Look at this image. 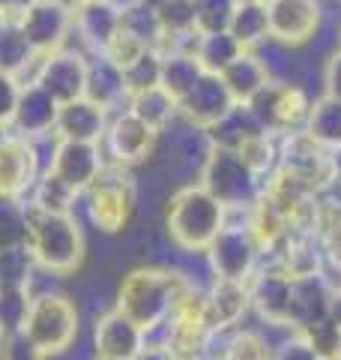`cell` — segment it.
<instances>
[{
	"instance_id": "cell-29",
	"label": "cell",
	"mask_w": 341,
	"mask_h": 360,
	"mask_svg": "<svg viewBox=\"0 0 341 360\" xmlns=\"http://www.w3.org/2000/svg\"><path fill=\"white\" fill-rule=\"evenodd\" d=\"M227 30L234 33V39L243 45L246 51H255L258 45L269 39V21H267V6L252 4V0H240L234 9V18Z\"/></svg>"
},
{
	"instance_id": "cell-37",
	"label": "cell",
	"mask_w": 341,
	"mask_h": 360,
	"mask_svg": "<svg viewBox=\"0 0 341 360\" xmlns=\"http://www.w3.org/2000/svg\"><path fill=\"white\" fill-rule=\"evenodd\" d=\"M126 87H129V96L138 94L144 87H153L159 84V75H162V54L156 49H147L144 54L135 63H129L126 70Z\"/></svg>"
},
{
	"instance_id": "cell-11",
	"label": "cell",
	"mask_w": 341,
	"mask_h": 360,
	"mask_svg": "<svg viewBox=\"0 0 341 360\" xmlns=\"http://www.w3.org/2000/svg\"><path fill=\"white\" fill-rule=\"evenodd\" d=\"M269 39L281 49H300L321 30V4L317 0H264Z\"/></svg>"
},
{
	"instance_id": "cell-27",
	"label": "cell",
	"mask_w": 341,
	"mask_h": 360,
	"mask_svg": "<svg viewBox=\"0 0 341 360\" xmlns=\"http://www.w3.org/2000/svg\"><path fill=\"white\" fill-rule=\"evenodd\" d=\"M302 129L309 132L321 148L335 150L341 144V99H333L326 94L321 99H314Z\"/></svg>"
},
{
	"instance_id": "cell-20",
	"label": "cell",
	"mask_w": 341,
	"mask_h": 360,
	"mask_svg": "<svg viewBox=\"0 0 341 360\" xmlns=\"http://www.w3.org/2000/svg\"><path fill=\"white\" fill-rule=\"evenodd\" d=\"M84 96L90 103L102 105L105 111H123L129 105V87H126V72L120 70L105 54H90L87 58V87Z\"/></svg>"
},
{
	"instance_id": "cell-25",
	"label": "cell",
	"mask_w": 341,
	"mask_h": 360,
	"mask_svg": "<svg viewBox=\"0 0 341 360\" xmlns=\"http://www.w3.org/2000/svg\"><path fill=\"white\" fill-rule=\"evenodd\" d=\"M126 108L135 117H141L147 127H153L156 132H165L170 123L180 117L177 99L170 96L162 84H153V87H144V90H138V94H132Z\"/></svg>"
},
{
	"instance_id": "cell-34",
	"label": "cell",
	"mask_w": 341,
	"mask_h": 360,
	"mask_svg": "<svg viewBox=\"0 0 341 360\" xmlns=\"http://www.w3.org/2000/svg\"><path fill=\"white\" fill-rule=\"evenodd\" d=\"M156 13H159V21H162V30H165L162 42L177 39V37H189V33L198 30L195 27V4H192V0H162V4L156 6ZM159 49H162V45H159Z\"/></svg>"
},
{
	"instance_id": "cell-15",
	"label": "cell",
	"mask_w": 341,
	"mask_h": 360,
	"mask_svg": "<svg viewBox=\"0 0 341 360\" xmlns=\"http://www.w3.org/2000/svg\"><path fill=\"white\" fill-rule=\"evenodd\" d=\"M234 105L236 103L231 99V94H227L222 75L203 72L195 82V87L180 99V120L192 123V127H198V129H213Z\"/></svg>"
},
{
	"instance_id": "cell-23",
	"label": "cell",
	"mask_w": 341,
	"mask_h": 360,
	"mask_svg": "<svg viewBox=\"0 0 341 360\" xmlns=\"http://www.w3.org/2000/svg\"><path fill=\"white\" fill-rule=\"evenodd\" d=\"M219 75H222L227 94H231V99L236 105H248L260 90L272 82V72H269L267 60L255 51H243L240 58H236L234 63H227Z\"/></svg>"
},
{
	"instance_id": "cell-31",
	"label": "cell",
	"mask_w": 341,
	"mask_h": 360,
	"mask_svg": "<svg viewBox=\"0 0 341 360\" xmlns=\"http://www.w3.org/2000/svg\"><path fill=\"white\" fill-rule=\"evenodd\" d=\"M210 132V141L215 144V148H227V150H236L240 144L248 139V135L260 132V123L255 120L252 108L248 105H234L227 115L215 123Z\"/></svg>"
},
{
	"instance_id": "cell-13",
	"label": "cell",
	"mask_w": 341,
	"mask_h": 360,
	"mask_svg": "<svg viewBox=\"0 0 341 360\" xmlns=\"http://www.w3.org/2000/svg\"><path fill=\"white\" fill-rule=\"evenodd\" d=\"M39 174L42 165L36 150H33V141L18 132H9L0 141V198L25 201Z\"/></svg>"
},
{
	"instance_id": "cell-9",
	"label": "cell",
	"mask_w": 341,
	"mask_h": 360,
	"mask_svg": "<svg viewBox=\"0 0 341 360\" xmlns=\"http://www.w3.org/2000/svg\"><path fill=\"white\" fill-rule=\"evenodd\" d=\"M87 58L90 54H84L81 49L63 45V49H57L51 54H42L30 82L45 87L60 105L81 99L87 87Z\"/></svg>"
},
{
	"instance_id": "cell-52",
	"label": "cell",
	"mask_w": 341,
	"mask_h": 360,
	"mask_svg": "<svg viewBox=\"0 0 341 360\" xmlns=\"http://www.w3.org/2000/svg\"><path fill=\"white\" fill-rule=\"evenodd\" d=\"M0 21H6V18H4V15H0Z\"/></svg>"
},
{
	"instance_id": "cell-17",
	"label": "cell",
	"mask_w": 341,
	"mask_h": 360,
	"mask_svg": "<svg viewBox=\"0 0 341 360\" xmlns=\"http://www.w3.org/2000/svg\"><path fill=\"white\" fill-rule=\"evenodd\" d=\"M105 168V153L102 144L93 141H66L60 139L54 150V160L48 165V172H54L69 189H75L78 195L99 177V172Z\"/></svg>"
},
{
	"instance_id": "cell-39",
	"label": "cell",
	"mask_w": 341,
	"mask_h": 360,
	"mask_svg": "<svg viewBox=\"0 0 341 360\" xmlns=\"http://www.w3.org/2000/svg\"><path fill=\"white\" fill-rule=\"evenodd\" d=\"M300 333H305V340H309L317 352L323 354V360L341 354V328L333 319H329V315H326V319H321V321L309 324V328L300 330Z\"/></svg>"
},
{
	"instance_id": "cell-43",
	"label": "cell",
	"mask_w": 341,
	"mask_h": 360,
	"mask_svg": "<svg viewBox=\"0 0 341 360\" xmlns=\"http://www.w3.org/2000/svg\"><path fill=\"white\" fill-rule=\"evenodd\" d=\"M323 90L326 96L341 99V49L329 54V60L323 66Z\"/></svg>"
},
{
	"instance_id": "cell-36",
	"label": "cell",
	"mask_w": 341,
	"mask_h": 360,
	"mask_svg": "<svg viewBox=\"0 0 341 360\" xmlns=\"http://www.w3.org/2000/svg\"><path fill=\"white\" fill-rule=\"evenodd\" d=\"M195 4V27L201 33L227 30L240 0H192Z\"/></svg>"
},
{
	"instance_id": "cell-32",
	"label": "cell",
	"mask_w": 341,
	"mask_h": 360,
	"mask_svg": "<svg viewBox=\"0 0 341 360\" xmlns=\"http://www.w3.org/2000/svg\"><path fill=\"white\" fill-rule=\"evenodd\" d=\"M36 270L39 267L33 262L27 243L0 246V288H27L30 291Z\"/></svg>"
},
{
	"instance_id": "cell-49",
	"label": "cell",
	"mask_w": 341,
	"mask_h": 360,
	"mask_svg": "<svg viewBox=\"0 0 341 360\" xmlns=\"http://www.w3.org/2000/svg\"><path fill=\"white\" fill-rule=\"evenodd\" d=\"M4 348H6V333L0 330V360H4Z\"/></svg>"
},
{
	"instance_id": "cell-45",
	"label": "cell",
	"mask_w": 341,
	"mask_h": 360,
	"mask_svg": "<svg viewBox=\"0 0 341 360\" xmlns=\"http://www.w3.org/2000/svg\"><path fill=\"white\" fill-rule=\"evenodd\" d=\"M33 4H36V0H0V15L6 21H18Z\"/></svg>"
},
{
	"instance_id": "cell-38",
	"label": "cell",
	"mask_w": 341,
	"mask_h": 360,
	"mask_svg": "<svg viewBox=\"0 0 341 360\" xmlns=\"http://www.w3.org/2000/svg\"><path fill=\"white\" fill-rule=\"evenodd\" d=\"M30 291L27 288H0V330L15 333L21 330V321L30 307Z\"/></svg>"
},
{
	"instance_id": "cell-47",
	"label": "cell",
	"mask_w": 341,
	"mask_h": 360,
	"mask_svg": "<svg viewBox=\"0 0 341 360\" xmlns=\"http://www.w3.org/2000/svg\"><path fill=\"white\" fill-rule=\"evenodd\" d=\"M329 160H333V168H335V174L341 177V144L335 150H329Z\"/></svg>"
},
{
	"instance_id": "cell-6",
	"label": "cell",
	"mask_w": 341,
	"mask_h": 360,
	"mask_svg": "<svg viewBox=\"0 0 341 360\" xmlns=\"http://www.w3.org/2000/svg\"><path fill=\"white\" fill-rule=\"evenodd\" d=\"M198 184L213 198H219L227 213H236V210H252L255 201L264 195L267 180L243 160L240 150H227L213 144L207 162H203L198 174Z\"/></svg>"
},
{
	"instance_id": "cell-3",
	"label": "cell",
	"mask_w": 341,
	"mask_h": 360,
	"mask_svg": "<svg viewBox=\"0 0 341 360\" xmlns=\"http://www.w3.org/2000/svg\"><path fill=\"white\" fill-rule=\"evenodd\" d=\"M27 207V205H25ZM27 250L39 270L57 279L75 274L84 262V229L75 213L27 207Z\"/></svg>"
},
{
	"instance_id": "cell-33",
	"label": "cell",
	"mask_w": 341,
	"mask_h": 360,
	"mask_svg": "<svg viewBox=\"0 0 341 360\" xmlns=\"http://www.w3.org/2000/svg\"><path fill=\"white\" fill-rule=\"evenodd\" d=\"M123 30H129L132 37H138L147 49H159V45H162V37H165L156 6L138 4V0H132V4L123 6Z\"/></svg>"
},
{
	"instance_id": "cell-50",
	"label": "cell",
	"mask_w": 341,
	"mask_h": 360,
	"mask_svg": "<svg viewBox=\"0 0 341 360\" xmlns=\"http://www.w3.org/2000/svg\"><path fill=\"white\" fill-rule=\"evenodd\" d=\"M326 360H341V354H335V357H326Z\"/></svg>"
},
{
	"instance_id": "cell-4",
	"label": "cell",
	"mask_w": 341,
	"mask_h": 360,
	"mask_svg": "<svg viewBox=\"0 0 341 360\" xmlns=\"http://www.w3.org/2000/svg\"><path fill=\"white\" fill-rule=\"evenodd\" d=\"M21 333L36 348L42 360H57L72 352L81 333V315L75 303L60 291H36L30 297Z\"/></svg>"
},
{
	"instance_id": "cell-1",
	"label": "cell",
	"mask_w": 341,
	"mask_h": 360,
	"mask_svg": "<svg viewBox=\"0 0 341 360\" xmlns=\"http://www.w3.org/2000/svg\"><path fill=\"white\" fill-rule=\"evenodd\" d=\"M189 283L192 276L180 267H135L123 276L114 307L126 312L144 333H153L170 319Z\"/></svg>"
},
{
	"instance_id": "cell-8",
	"label": "cell",
	"mask_w": 341,
	"mask_h": 360,
	"mask_svg": "<svg viewBox=\"0 0 341 360\" xmlns=\"http://www.w3.org/2000/svg\"><path fill=\"white\" fill-rule=\"evenodd\" d=\"M159 135L153 127H147L141 117H135L129 108L114 111L108 120V129L102 135V153L105 162L111 165H123V168H135L147 162L156 150Z\"/></svg>"
},
{
	"instance_id": "cell-35",
	"label": "cell",
	"mask_w": 341,
	"mask_h": 360,
	"mask_svg": "<svg viewBox=\"0 0 341 360\" xmlns=\"http://www.w3.org/2000/svg\"><path fill=\"white\" fill-rule=\"evenodd\" d=\"M27 243V207L25 201L0 198V246Z\"/></svg>"
},
{
	"instance_id": "cell-7",
	"label": "cell",
	"mask_w": 341,
	"mask_h": 360,
	"mask_svg": "<svg viewBox=\"0 0 341 360\" xmlns=\"http://www.w3.org/2000/svg\"><path fill=\"white\" fill-rule=\"evenodd\" d=\"M260 255L264 250L255 231L248 229V210L227 213V222L203 252L213 279H236V283H246L252 276V270L260 264Z\"/></svg>"
},
{
	"instance_id": "cell-28",
	"label": "cell",
	"mask_w": 341,
	"mask_h": 360,
	"mask_svg": "<svg viewBox=\"0 0 341 360\" xmlns=\"http://www.w3.org/2000/svg\"><path fill=\"white\" fill-rule=\"evenodd\" d=\"M81 201V195L69 189L54 172H42L36 177V184L27 193L25 205L36 210H51V213H75V205Z\"/></svg>"
},
{
	"instance_id": "cell-41",
	"label": "cell",
	"mask_w": 341,
	"mask_h": 360,
	"mask_svg": "<svg viewBox=\"0 0 341 360\" xmlns=\"http://www.w3.org/2000/svg\"><path fill=\"white\" fill-rule=\"evenodd\" d=\"M144 51H147V45H144L138 37H132L129 30H123V27H120V33H117V37H114V39L108 42V49L102 51V54H105L108 60L117 63L120 70H126V66L138 60Z\"/></svg>"
},
{
	"instance_id": "cell-19",
	"label": "cell",
	"mask_w": 341,
	"mask_h": 360,
	"mask_svg": "<svg viewBox=\"0 0 341 360\" xmlns=\"http://www.w3.org/2000/svg\"><path fill=\"white\" fill-rule=\"evenodd\" d=\"M57 115H60V103H57L48 90L39 87L36 82H25L9 127H13V132L25 135V139H39V135L54 132Z\"/></svg>"
},
{
	"instance_id": "cell-2",
	"label": "cell",
	"mask_w": 341,
	"mask_h": 360,
	"mask_svg": "<svg viewBox=\"0 0 341 360\" xmlns=\"http://www.w3.org/2000/svg\"><path fill=\"white\" fill-rule=\"evenodd\" d=\"M227 222V210L219 198H213L198 180L183 184L168 198L165 207V229L177 252L203 255Z\"/></svg>"
},
{
	"instance_id": "cell-21",
	"label": "cell",
	"mask_w": 341,
	"mask_h": 360,
	"mask_svg": "<svg viewBox=\"0 0 341 360\" xmlns=\"http://www.w3.org/2000/svg\"><path fill=\"white\" fill-rule=\"evenodd\" d=\"M111 111H105L102 105L90 103L87 96L72 99V103L60 105V115H57V135L66 141H93L102 144V135L108 129Z\"/></svg>"
},
{
	"instance_id": "cell-42",
	"label": "cell",
	"mask_w": 341,
	"mask_h": 360,
	"mask_svg": "<svg viewBox=\"0 0 341 360\" xmlns=\"http://www.w3.org/2000/svg\"><path fill=\"white\" fill-rule=\"evenodd\" d=\"M21 87L25 82L9 72H0V123H13V115H15V105H18V96H21Z\"/></svg>"
},
{
	"instance_id": "cell-40",
	"label": "cell",
	"mask_w": 341,
	"mask_h": 360,
	"mask_svg": "<svg viewBox=\"0 0 341 360\" xmlns=\"http://www.w3.org/2000/svg\"><path fill=\"white\" fill-rule=\"evenodd\" d=\"M269 360H323V354L305 340V333L300 330H288L272 348Z\"/></svg>"
},
{
	"instance_id": "cell-51",
	"label": "cell",
	"mask_w": 341,
	"mask_h": 360,
	"mask_svg": "<svg viewBox=\"0 0 341 360\" xmlns=\"http://www.w3.org/2000/svg\"><path fill=\"white\" fill-rule=\"evenodd\" d=\"M252 4H264V0H252Z\"/></svg>"
},
{
	"instance_id": "cell-53",
	"label": "cell",
	"mask_w": 341,
	"mask_h": 360,
	"mask_svg": "<svg viewBox=\"0 0 341 360\" xmlns=\"http://www.w3.org/2000/svg\"><path fill=\"white\" fill-rule=\"evenodd\" d=\"M96 360H99V357H96Z\"/></svg>"
},
{
	"instance_id": "cell-30",
	"label": "cell",
	"mask_w": 341,
	"mask_h": 360,
	"mask_svg": "<svg viewBox=\"0 0 341 360\" xmlns=\"http://www.w3.org/2000/svg\"><path fill=\"white\" fill-rule=\"evenodd\" d=\"M246 49L234 39L231 30H213V33H201L195 58L203 66V72H215L219 75L227 63H234Z\"/></svg>"
},
{
	"instance_id": "cell-10",
	"label": "cell",
	"mask_w": 341,
	"mask_h": 360,
	"mask_svg": "<svg viewBox=\"0 0 341 360\" xmlns=\"http://www.w3.org/2000/svg\"><path fill=\"white\" fill-rule=\"evenodd\" d=\"M248 300H252V312L264 324H281L290 328V295H293V276L284 274L279 264L260 262L252 276L246 279Z\"/></svg>"
},
{
	"instance_id": "cell-26",
	"label": "cell",
	"mask_w": 341,
	"mask_h": 360,
	"mask_svg": "<svg viewBox=\"0 0 341 360\" xmlns=\"http://www.w3.org/2000/svg\"><path fill=\"white\" fill-rule=\"evenodd\" d=\"M201 75H203V66L198 63L195 54H186V51H165L162 54V75H159V84L177 99V105H180V99L195 87V82Z\"/></svg>"
},
{
	"instance_id": "cell-18",
	"label": "cell",
	"mask_w": 341,
	"mask_h": 360,
	"mask_svg": "<svg viewBox=\"0 0 341 360\" xmlns=\"http://www.w3.org/2000/svg\"><path fill=\"white\" fill-rule=\"evenodd\" d=\"M252 309L246 283L236 279H210L203 291V319L210 330H227V328H243V319Z\"/></svg>"
},
{
	"instance_id": "cell-22",
	"label": "cell",
	"mask_w": 341,
	"mask_h": 360,
	"mask_svg": "<svg viewBox=\"0 0 341 360\" xmlns=\"http://www.w3.org/2000/svg\"><path fill=\"white\" fill-rule=\"evenodd\" d=\"M333 285L323 274L300 276L293 279V295H290V328L305 330L309 324L321 321L329 315V300H333Z\"/></svg>"
},
{
	"instance_id": "cell-24",
	"label": "cell",
	"mask_w": 341,
	"mask_h": 360,
	"mask_svg": "<svg viewBox=\"0 0 341 360\" xmlns=\"http://www.w3.org/2000/svg\"><path fill=\"white\" fill-rule=\"evenodd\" d=\"M36 63H39V54L30 49L18 21H0V72H9L21 78V82H30Z\"/></svg>"
},
{
	"instance_id": "cell-5",
	"label": "cell",
	"mask_w": 341,
	"mask_h": 360,
	"mask_svg": "<svg viewBox=\"0 0 341 360\" xmlns=\"http://www.w3.org/2000/svg\"><path fill=\"white\" fill-rule=\"evenodd\" d=\"M81 201L87 222L99 234H120L129 225L135 201H138V186H135L132 168L105 162L99 177L81 193Z\"/></svg>"
},
{
	"instance_id": "cell-12",
	"label": "cell",
	"mask_w": 341,
	"mask_h": 360,
	"mask_svg": "<svg viewBox=\"0 0 341 360\" xmlns=\"http://www.w3.org/2000/svg\"><path fill=\"white\" fill-rule=\"evenodd\" d=\"M21 33L27 37L30 49L39 54H51L72 39V9L63 0H36L18 18Z\"/></svg>"
},
{
	"instance_id": "cell-48",
	"label": "cell",
	"mask_w": 341,
	"mask_h": 360,
	"mask_svg": "<svg viewBox=\"0 0 341 360\" xmlns=\"http://www.w3.org/2000/svg\"><path fill=\"white\" fill-rule=\"evenodd\" d=\"M9 132H13V127H6V123H0V141H4Z\"/></svg>"
},
{
	"instance_id": "cell-46",
	"label": "cell",
	"mask_w": 341,
	"mask_h": 360,
	"mask_svg": "<svg viewBox=\"0 0 341 360\" xmlns=\"http://www.w3.org/2000/svg\"><path fill=\"white\" fill-rule=\"evenodd\" d=\"M329 319L341 328V288L333 291V300H329Z\"/></svg>"
},
{
	"instance_id": "cell-16",
	"label": "cell",
	"mask_w": 341,
	"mask_h": 360,
	"mask_svg": "<svg viewBox=\"0 0 341 360\" xmlns=\"http://www.w3.org/2000/svg\"><path fill=\"white\" fill-rule=\"evenodd\" d=\"M147 342V333L117 307L102 312L93 324V354L99 360H132Z\"/></svg>"
},
{
	"instance_id": "cell-44",
	"label": "cell",
	"mask_w": 341,
	"mask_h": 360,
	"mask_svg": "<svg viewBox=\"0 0 341 360\" xmlns=\"http://www.w3.org/2000/svg\"><path fill=\"white\" fill-rule=\"evenodd\" d=\"M132 360H177L174 354L168 352V348L162 345V342H156V340H147L144 345H141V352L135 354Z\"/></svg>"
},
{
	"instance_id": "cell-14",
	"label": "cell",
	"mask_w": 341,
	"mask_h": 360,
	"mask_svg": "<svg viewBox=\"0 0 341 360\" xmlns=\"http://www.w3.org/2000/svg\"><path fill=\"white\" fill-rule=\"evenodd\" d=\"M123 27V6L117 0H84L72 9V37L84 54H102Z\"/></svg>"
}]
</instances>
